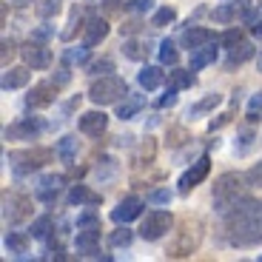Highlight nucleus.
<instances>
[{"label":"nucleus","mask_w":262,"mask_h":262,"mask_svg":"<svg viewBox=\"0 0 262 262\" xmlns=\"http://www.w3.org/2000/svg\"><path fill=\"white\" fill-rule=\"evenodd\" d=\"M80 26V9L74 6V12H72V20H69V29L63 32V40H72L74 37V29Z\"/></svg>","instance_id":"obj_43"},{"label":"nucleus","mask_w":262,"mask_h":262,"mask_svg":"<svg viewBox=\"0 0 262 262\" xmlns=\"http://www.w3.org/2000/svg\"><path fill=\"white\" fill-rule=\"evenodd\" d=\"M171 105H177V89H168V92L160 97V108H171Z\"/></svg>","instance_id":"obj_45"},{"label":"nucleus","mask_w":262,"mask_h":262,"mask_svg":"<svg viewBox=\"0 0 262 262\" xmlns=\"http://www.w3.org/2000/svg\"><path fill=\"white\" fill-rule=\"evenodd\" d=\"M259 112H262V92L254 94V97H251V103H248V120H251V123H254V120H259Z\"/></svg>","instance_id":"obj_42"},{"label":"nucleus","mask_w":262,"mask_h":262,"mask_svg":"<svg viewBox=\"0 0 262 262\" xmlns=\"http://www.w3.org/2000/svg\"><path fill=\"white\" fill-rule=\"evenodd\" d=\"M216 60V49L214 43H208V46H200L194 49V54H191V72H200V69H205V66H211Z\"/></svg>","instance_id":"obj_23"},{"label":"nucleus","mask_w":262,"mask_h":262,"mask_svg":"<svg viewBox=\"0 0 262 262\" xmlns=\"http://www.w3.org/2000/svg\"><path fill=\"white\" fill-rule=\"evenodd\" d=\"M251 143H254V134H251V131H243V137H239V145H236V151H239V154H245V151L251 148Z\"/></svg>","instance_id":"obj_46"},{"label":"nucleus","mask_w":262,"mask_h":262,"mask_svg":"<svg viewBox=\"0 0 262 262\" xmlns=\"http://www.w3.org/2000/svg\"><path fill=\"white\" fill-rule=\"evenodd\" d=\"M140 214H143V200L140 196H125V200H120L117 208L112 211V220L117 225H125L131 220H137Z\"/></svg>","instance_id":"obj_13"},{"label":"nucleus","mask_w":262,"mask_h":262,"mask_svg":"<svg viewBox=\"0 0 262 262\" xmlns=\"http://www.w3.org/2000/svg\"><path fill=\"white\" fill-rule=\"evenodd\" d=\"M3 245H6L9 254H26L29 251V236L20 234V231H9L6 239H3Z\"/></svg>","instance_id":"obj_25"},{"label":"nucleus","mask_w":262,"mask_h":262,"mask_svg":"<svg viewBox=\"0 0 262 262\" xmlns=\"http://www.w3.org/2000/svg\"><path fill=\"white\" fill-rule=\"evenodd\" d=\"M259 259H262V254H259Z\"/></svg>","instance_id":"obj_52"},{"label":"nucleus","mask_w":262,"mask_h":262,"mask_svg":"<svg viewBox=\"0 0 262 262\" xmlns=\"http://www.w3.org/2000/svg\"><path fill=\"white\" fill-rule=\"evenodd\" d=\"M12 54H14V43H12V40H3V66L9 63V57H12Z\"/></svg>","instance_id":"obj_47"},{"label":"nucleus","mask_w":262,"mask_h":262,"mask_svg":"<svg viewBox=\"0 0 262 262\" xmlns=\"http://www.w3.org/2000/svg\"><path fill=\"white\" fill-rule=\"evenodd\" d=\"M154 9V0H128V12L134 14H145Z\"/></svg>","instance_id":"obj_40"},{"label":"nucleus","mask_w":262,"mask_h":262,"mask_svg":"<svg viewBox=\"0 0 262 262\" xmlns=\"http://www.w3.org/2000/svg\"><path fill=\"white\" fill-rule=\"evenodd\" d=\"M63 185H66L63 174H46V177L37 183V188H34V196H37L40 203H54Z\"/></svg>","instance_id":"obj_12"},{"label":"nucleus","mask_w":262,"mask_h":262,"mask_svg":"<svg viewBox=\"0 0 262 262\" xmlns=\"http://www.w3.org/2000/svg\"><path fill=\"white\" fill-rule=\"evenodd\" d=\"M243 183H245V177L243 174H234V171H228V174H223V177L216 180L214 183V208H216V214L225 216L243 203V200H248Z\"/></svg>","instance_id":"obj_2"},{"label":"nucleus","mask_w":262,"mask_h":262,"mask_svg":"<svg viewBox=\"0 0 262 262\" xmlns=\"http://www.w3.org/2000/svg\"><path fill=\"white\" fill-rule=\"evenodd\" d=\"M105 125H108V117H105L103 112H85L83 117H80V131L89 134V137H100L105 131Z\"/></svg>","instance_id":"obj_16"},{"label":"nucleus","mask_w":262,"mask_h":262,"mask_svg":"<svg viewBox=\"0 0 262 262\" xmlns=\"http://www.w3.org/2000/svg\"><path fill=\"white\" fill-rule=\"evenodd\" d=\"M143 105H145V97H143V94H128V97H125L123 103L117 105V117H120V120L137 117V114L143 112Z\"/></svg>","instance_id":"obj_20"},{"label":"nucleus","mask_w":262,"mask_h":262,"mask_svg":"<svg viewBox=\"0 0 262 262\" xmlns=\"http://www.w3.org/2000/svg\"><path fill=\"white\" fill-rule=\"evenodd\" d=\"M69 205H100V200L103 196L94 194V191H89L85 185H72V191H69Z\"/></svg>","instance_id":"obj_21"},{"label":"nucleus","mask_w":262,"mask_h":262,"mask_svg":"<svg viewBox=\"0 0 262 262\" xmlns=\"http://www.w3.org/2000/svg\"><path fill=\"white\" fill-rule=\"evenodd\" d=\"M140 85H143L145 92H154V89H160V85L165 83V72L160 69V66H145L143 72L137 74Z\"/></svg>","instance_id":"obj_19"},{"label":"nucleus","mask_w":262,"mask_h":262,"mask_svg":"<svg viewBox=\"0 0 262 262\" xmlns=\"http://www.w3.org/2000/svg\"><path fill=\"white\" fill-rule=\"evenodd\" d=\"M69 80H72V74H69V69H57V77H54V83H57V85H66Z\"/></svg>","instance_id":"obj_48"},{"label":"nucleus","mask_w":262,"mask_h":262,"mask_svg":"<svg viewBox=\"0 0 262 262\" xmlns=\"http://www.w3.org/2000/svg\"><path fill=\"white\" fill-rule=\"evenodd\" d=\"M171 225H174V216L168 211H151V214H145L143 225H140V236L148 239V243H157L171 231Z\"/></svg>","instance_id":"obj_5"},{"label":"nucleus","mask_w":262,"mask_h":262,"mask_svg":"<svg viewBox=\"0 0 262 262\" xmlns=\"http://www.w3.org/2000/svg\"><path fill=\"white\" fill-rule=\"evenodd\" d=\"M60 9H63V0H43V3H37V17L52 20L60 14Z\"/></svg>","instance_id":"obj_29"},{"label":"nucleus","mask_w":262,"mask_h":262,"mask_svg":"<svg viewBox=\"0 0 262 262\" xmlns=\"http://www.w3.org/2000/svg\"><path fill=\"white\" fill-rule=\"evenodd\" d=\"M239 40H243V32H239V29H228V32L220 37V43H223L225 49H231V46H236Z\"/></svg>","instance_id":"obj_41"},{"label":"nucleus","mask_w":262,"mask_h":262,"mask_svg":"<svg viewBox=\"0 0 262 262\" xmlns=\"http://www.w3.org/2000/svg\"><path fill=\"white\" fill-rule=\"evenodd\" d=\"M123 54L128 60H143L145 54H148V49H145L140 40H125V43H123Z\"/></svg>","instance_id":"obj_31"},{"label":"nucleus","mask_w":262,"mask_h":262,"mask_svg":"<svg viewBox=\"0 0 262 262\" xmlns=\"http://www.w3.org/2000/svg\"><path fill=\"white\" fill-rule=\"evenodd\" d=\"M208 43H214V32L211 29H203V26H196V29H188V32L183 34V46L185 49H200V46H208Z\"/></svg>","instance_id":"obj_18"},{"label":"nucleus","mask_w":262,"mask_h":262,"mask_svg":"<svg viewBox=\"0 0 262 262\" xmlns=\"http://www.w3.org/2000/svg\"><path fill=\"white\" fill-rule=\"evenodd\" d=\"M168 83H171V89H191L194 85V74H191V69L188 72H183V69H174L171 72V77H168Z\"/></svg>","instance_id":"obj_28"},{"label":"nucleus","mask_w":262,"mask_h":262,"mask_svg":"<svg viewBox=\"0 0 262 262\" xmlns=\"http://www.w3.org/2000/svg\"><path fill=\"white\" fill-rule=\"evenodd\" d=\"M259 72H262V54H259Z\"/></svg>","instance_id":"obj_51"},{"label":"nucleus","mask_w":262,"mask_h":262,"mask_svg":"<svg viewBox=\"0 0 262 262\" xmlns=\"http://www.w3.org/2000/svg\"><path fill=\"white\" fill-rule=\"evenodd\" d=\"M29 77H32V72L29 69H9L6 74H3V92H12V89H23V85L29 83Z\"/></svg>","instance_id":"obj_24"},{"label":"nucleus","mask_w":262,"mask_h":262,"mask_svg":"<svg viewBox=\"0 0 262 262\" xmlns=\"http://www.w3.org/2000/svg\"><path fill=\"white\" fill-rule=\"evenodd\" d=\"M100 225V216L97 214H83L77 216V228H97Z\"/></svg>","instance_id":"obj_44"},{"label":"nucleus","mask_w":262,"mask_h":262,"mask_svg":"<svg viewBox=\"0 0 262 262\" xmlns=\"http://www.w3.org/2000/svg\"><path fill=\"white\" fill-rule=\"evenodd\" d=\"M77 251L83 256H94V254H100L97 251V245H100V225L97 228H77Z\"/></svg>","instance_id":"obj_15"},{"label":"nucleus","mask_w":262,"mask_h":262,"mask_svg":"<svg viewBox=\"0 0 262 262\" xmlns=\"http://www.w3.org/2000/svg\"><path fill=\"white\" fill-rule=\"evenodd\" d=\"M52 231V216H37L32 223V236L34 239H46V234Z\"/></svg>","instance_id":"obj_35"},{"label":"nucleus","mask_w":262,"mask_h":262,"mask_svg":"<svg viewBox=\"0 0 262 262\" xmlns=\"http://www.w3.org/2000/svg\"><path fill=\"white\" fill-rule=\"evenodd\" d=\"M49 160H52V151H49V148L14 151V154H9V163L14 165V171H17V174H26V171L40 168V165H43V163H49Z\"/></svg>","instance_id":"obj_6"},{"label":"nucleus","mask_w":262,"mask_h":262,"mask_svg":"<svg viewBox=\"0 0 262 262\" xmlns=\"http://www.w3.org/2000/svg\"><path fill=\"white\" fill-rule=\"evenodd\" d=\"M117 3L120 0H105V9H117Z\"/></svg>","instance_id":"obj_50"},{"label":"nucleus","mask_w":262,"mask_h":262,"mask_svg":"<svg viewBox=\"0 0 262 262\" xmlns=\"http://www.w3.org/2000/svg\"><path fill=\"white\" fill-rule=\"evenodd\" d=\"M208 168H211V160H208V157H200V160H196V163L191 165L188 171H185L183 177H180V194H188L191 188H196V185L208 177Z\"/></svg>","instance_id":"obj_10"},{"label":"nucleus","mask_w":262,"mask_h":262,"mask_svg":"<svg viewBox=\"0 0 262 262\" xmlns=\"http://www.w3.org/2000/svg\"><path fill=\"white\" fill-rule=\"evenodd\" d=\"M108 72H114V60L112 57H100V60H94V63H89V74H94V77H103V74H108Z\"/></svg>","instance_id":"obj_36"},{"label":"nucleus","mask_w":262,"mask_h":262,"mask_svg":"<svg viewBox=\"0 0 262 262\" xmlns=\"http://www.w3.org/2000/svg\"><path fill=\"white\" fill-rule=\"evenodd\" d=\"M200 239H203V223H200V220H194V223H191V220H185L183 228L177 231V236L171 239V245H168V251H165V254L174 256V259L188 256V254H194V251H196Z\"/></svg>","instance_id":"obj_3"},{"label":"nucleus","mask_w":262,"mask_h":262,"mask_svg":"<svg viewBox=\"0 0 262 262\" xmlns=\"http://www.w3.org/2000/svg\"><path fill=\"white\" fill-rule=\"evenodd\" d=\"M54 154H57L63 163L72 165V163H74V154H77V140H74V137H63V140L57 143V148H54Z\"/></svg>","instance_id":"obj_26"},{"label":"nucleus","mask_w":262,"mask_h":262,"mask_svg":"<svg viewBox=\"0 0 262 262\" xmlns=\"http://www.w3.org/2000/svg\"><path fill=\"white\" fill-rule=\"evenodd\" d=\"M40 131H43V123H40L37 117H23V120H17V123L6 125V128H3V137L6 140H34Z\"/></svg>","instance_id":"obj_8"},{"label":"nucleus","mask_w":262,"mask_h":262,"mask_svg":"<svg viewBox=\"0 0 262 262\" xmlns=\"http://www.w3.org/2000/svg\"><path fill=\"white\" fill-rule=\"evenodd\" d=\"M120 97H125V80L114 77V74H103L100 80H94L89 89V100L97 105H112Z\"/></svg>","instance_id":"obj_4"},{"label":"nucleus","mask_w":262,"mask_h":262,"mask_svg":"<svg viewBox=\"0 0 262 262\" xmlns=\"http://www.w3.org/2000/svg\"><path fill=\"white\" fill-rule=\"evenodd\" d=\"M251 32H254L256 37H262V20H256V23H254V29H251Z\"/></svg>","instance_id":"obj_49"},{"label":"nucleus","mask_w":262,"mask_h":262,"mask_svg":"<svg viewBox=\"0 0 262 262\" xmlns=\"http://www.w3.org/2000/svg\"><path fill=\"white\" fill-rule=\"evenodd\" d=\"M228 220V239L239 248L256 245L262 239V203L256 200H243L231 214H225Z\"/></svg>","instance_id":"obj_1"},{"label":"nucleus","mask_w":262,"mask_h":262,"mask_svg":"<svg viewBox=\"0 0 262 262\" xmlns=\"http://www.w3.org/2000/svg\"><path fill=\"white\" fill-rule=\"evenodd\" d=\"M177 20V12L171 6H163V9H157L154 12V17H151V26H157V29H163V26H168V23H174Z\"/></svg>","instance_id":"obj_30"},{"label":"nucleus","mask_w":262,"mask_h":262,"mask_svg":"<svg viewBox=\"0 0 262 262\" xmlns=\"http://www.w3.org/2000/svg\"><path fill=\"white\" fill-rule=\"evenodd\" d=\"M32 214V200L23 194H6L3 196V216H6L9 225L23 223L26 216Z\"/></svg>","instance_id":"obj_7"},{"label":"nucleus","mask_w":262,"mask_h":262,"mask_svg":"<svg viewBox=\"0 0 262 262\" xmlns=\"http://www.w3.org/2000/svg\"><path fill=\"white\" fill-rule=\"evenodd\" d=\"M20 57L26 60L29 69H46V66L52 63V49H46L43 43H37V40H29L26 46L20 49Z\"/></svg>","instance_id":"obj_9"},{"label":"nucleus","mask_w":262,"mask_h":262,"mask_svg":"<svg viewBox=\"0 0 262 262\" xmlns=\"http://www.w3.org/2000/svg\"><path fill=\"white\" fill-rule=\"evenodd\" d=\"M236 12H239V9H236V3L216 6V9H214V20H216V23H231V20L236 17Z\"/></svg>","instance_id":"obj_34"},{"label":"nucleus","mask_w":262,"mask_h":262,"mask_svg":"<svg viewBox=\"0 0 262 262\" xmlns=\"http://www.w3.org/2000/svg\"><path fill=\"white\" fill-rule=\"evenodd\" d=\"M245 183H248L251 188H262V160L245 171Z\"/></svg>","instance_id":"obj_37"},{"label":"nucleus","mask_w":262,"mask_h":262,"mask_svg":"<svg viewBox=\"0 0 262 262\" xmlns=\"http://www.w3.org/2000/svg\"><path fill=\"white\" fill-rule=\"evenodd\" d=\"M66 60H69V63H85V60H89V46H77V49H72V52H66Z\"/></svg>","instance_id":"obj_38"},{"label":"nucleus","mask_w":262,"mask_h":262,"mask_svg":"<svg viewBox=\"0 0 262 262\" xmlns=\"http://www.w3.org/2000/svg\"><path fill=\"white\" fill-rule=\"evenodd\" d=\"M117 171H120V165L114 157H100L97 165H94V177H97V183H112L117 177Z\"/></svg>","instance_id":"obj_22"},{"label":"nucleus","mask_w":262,"mask_h":262,"mask_svg":"<svg viewBox=\"0 0 262 262\" xmlns=\"http://www.w3.org/2000/svg\"><path fill=\"white\" fill-rule=\"evenodd\" d=\"M148 203H154V205H168V203H171V191H168V188L151 191V194H148Z\"/></svg>","instance_id":"obj_39"},{"label":"nucleus","mask_w":262,"mask_h":262,"mask_svg":"<svg viewBox=\"0 0 262 262\" xmlns=\"http://www.w3.org/2000/svg\"><path fill=\"white\" fill-rule=\"evenodd\" d=\"M105 37H108V23H105L103 17H89L85 20V26H83V43L85 46L89 49L100 46Z\"/></svg>","instance_id":"obj_14"},{"label":"nucleus","mask_w":262,"mask_h":262,"mask_svg":"<svg viewBox=\"0 0 262 262\" xmlns=\"http://www.w3.org/2000/svg\"><path fill=\"white\" fill-rule=\"evenodd\" d=\"M54 97H57V83H37L26 94V105L29 108H46L54 103Z\"/></svg>","instance_id":"obj_11"},{"label":"nucleus","mask_w":262,"mask_h":262,"mask_svg":"<svg viewBox=\"0 0 262 262\" xmlns=\"http://www.w3.org/2000/svg\"><path fill=\"white\" fill-rule=\"evenodd\" d=\"M254 57V46H251L248 40H239L236 46H231L228 49V60H225V69H234V66H243V63H248V60Z\"/></svg>","instance_id":"obj_17"},{"label":"nucleus","mask_w":262,"mask_h":262,"mask_svg":"<svg viewBox=\"0 0 262 262\" xmlns=\"http://www.w3.org/2000/svg\"><path fill=\"white\" fill-rule=\"evenodd\" d=\"M177 60H180V54H177V49H174V43H171V40H163V43H160V63L174 66Z\"/></svg>","instance_id":"obj_33"},{"label":"nucleus","mask_w":262,"mask_h":262,"mask_svg":"<svg viewBox=\"0 0 262 262\" xmlns=\"http://www.w3.org/2000/svg\"><path fill=\"white\" fill-rule=\"evenodd\" d=\"M223 103V97L220 94H205L200 103H194L188 108V117H196V114H205V112H211V108H216V105Z\"/></svg>","instance_id":"obj_27"},{"label":"nucleus","mask_w":262,"mask_h":262,"mask_svg":"<svg viewBox=\"0 0 262 262\" xmlns=\"http://www.w3.org/2000/svg\"><path fill=\"white\" fill-rule=\"evenodd\" d=\"M131 239H134V231H128L123 225V228H117L112 236H108V243H112V248H128Z\"/></svg>","instance_id":"obj_32"}]
</instances>
